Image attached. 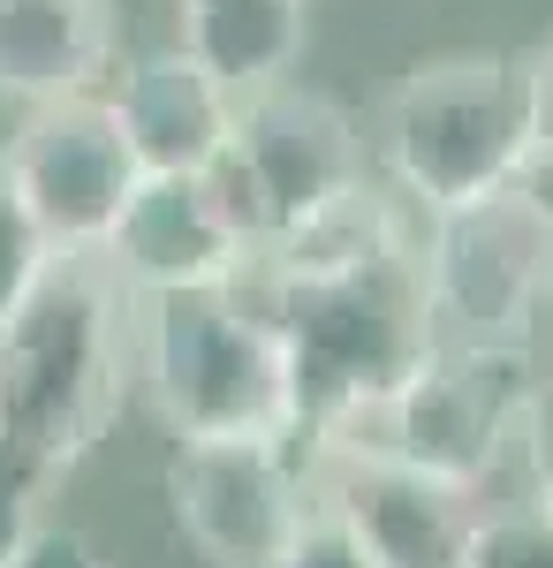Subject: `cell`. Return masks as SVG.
<instances>
[{"mask_svg":"<svg viewBox=\"0 0 553 568\" xmlns=\"http://www.w3.org/2000/svg\"><path fill=\"white\" fill-rule=\"evenodd\" d=\"M228 288L281 342L296 439H319L341 417L386 402V387L432 349L418 227L402 213V197H386L372 182L289 220L265 251H251L228 273Z\"/></svg>","mask_w":553,"mask_h":568,"instance_id":"1","label":"cell"},{"mask_svg":"<svg viewBox=\"0 0 553 568\" xmlns=\"http://www.w3.org/2000/svg\"><path fill=\"white\" fill-rule=\"evenodd\" d=\"M137 372V288L107 251H53L0 311V439L31 447L61 478L107 439Z\"/></svg>","mask_w":553,"mask_h":568,"instance_id":"2","label":"cell"},{"mask_svg":"<svg viewBox=\"0 0 553 568\" xmlns=\"http://www.w3.org/2000/svg\"><path fill=\"white\" fill-rule=\"evenodd\" d=\"M539 144V53H440L386 91L380 152L394 197L440 213L515 182Z\"/></svg>","mask_w":553,"mask_h":568,"instance_id":"3","label":"cell"},{"mask_svg":"<svg viewBox=\"0 0 553 568\" xmlns=\"http://www.w3.org/2000/svg\"><path fill=\"white\" fill-rule=\"evenodd\" d=\"M137 372L174 439H289V364L228 281L137 296Z\"/></svg>","mask_w":553,"mask_h":568,"instance_id":"4","label":"cell"},{"mask_svg":"<svg viewBox=\"0 0 553 568\" xmlns=\"http://www.w3.org/2000/svg\"><path fill=\"white\" fill-rule=\"evenodd\" d=\"M539 387L531 342H455L432 334V349L386 387V402L341 417L334 433H319V455H402L418 470H440L455 485H477L509 463L523 409Z\"/></svg>","mask_w":553,"mask_h":568,"instance_id":"5","label":"cell"},{"mask_svg":"<svg viewBox=\"0 0 553 568\" xmlns=\"http://www.w3.org/2000/svg\"><path fill=\"white\" fill-rule=\"evenodd\" d=\"M418 251H425L432 334L531 342V326L553 304V205L523 175L425 213Z\"/></svg>","mask_w":553,"mask_h":568,"instance_id":"6","label":"cell"},{"mask_svg":"<svg viewBox=\"0 0 553 568\" xmlns=\"http://www.w3.org/2000/svg\"><path fill=\"white\" fill-rule=\"evenodd\" d=\"M0 168L16 182L23 213L39 220L46 251H99L114 213H122V197L144 175L122 136L114 99H99V91L39 99L23 114V130L0 144Z\"/></svg>","mask_w":553,"mask_h":568,"instance_id":"7","label":"cell"},{"mask_svg":"<svg viewBox=\"0 0 553 568\" xmlns=\"http://www.w3.org/2000/svg\"><path fill=\"white\" fill-rule=\"evenodd\" d=\"M303 500L311 478L289 439H174L168 455V508L213 568H273Z\"/></svg>","mask_w":553,"mask_h":568,"instance_id":"8","label":"cell"},{"mask_svg":"<svg viewBox=\"0 0 553 568\" xmlns=\"http://www.w3.org/2000/svg\"><path fill=\"white\" fill-rule=\"evenodd\" d=\"M311 493L364 538L380 568H470V538L485 524L477 485L418 470L402 455H319Z\"/></svg>","mask_w":553,"mask_h":568,"instance_id":"9","label":"cell"},{"mask_svg":"<svg viewBox=\"0 0 553 568\" xmlns=\"http://www.w3.org/2000/svg\"><path fill=\"white\" fill-rule=\"evenodd\" d=\"M235 160L251 168L258 197L273 213V235L289 220L334 205L341 190L364 182V136L349 122V106L326 91L296 84V77H273L258 91H235Z\"/></svg>","mask_w":553,"mask_h":568,"instance_id":"10","label":"cell"},{"mask_svg":"<svg viewBox=\"0 0 553 568\" xmlns=\"http://www.w3.org/2000/svg\"><path fill=\"white\" fill-rule=\"evenodd\" d=\"M99 251H107V265L137 296L213 288V281H228L235 265L251 258L243 235L220 220L205 175H137V190L122 197V213H114Z\"/></svg>","mask_w":553,"mask_h":568,"instance_id":"11","label":"cell"},{"mask_svg":"<svg viewBox=\"0 0 553 568\" xmlns=\"http://www.w3.org/2000/svg\"><path fill=\"white\" fill-rule=\"evenodd\" d=\"M114 114H122V136L144 175H198L235 136V91L220 84L205 61L168 45V53H144L122 77Z\"/></svg>","mask_w":553,"mask_h":568,"instance_id":"12","label":"cell"},{"mask_svg":"<svg viewBox=\"0 0 553 568\" xmlns=\"http://www.w3.org/2000/svg\"><path fill=\"white\" fill-rule=\"evenodd\" d=\"M114 69V0H0V91L39 106L99 91Z\"/></svg>","mask_w":553,"mask_h":568,"instance_id":"13","label":"cell"},{"mask_svg":"<svg viewBox=\"0 0 553 568\" xmlns=\"http://www.w3.org/2000/svg\"><path fill=\"white\" fill-rule=\"evenodd\" d=\"M311 0H174L182 53L205 61L228 91H258L289 77L311 39Z\"/></svg>","mask_w":553,"mask_h":568,"instance_id":"14","label":"cell"},{"mask_svg":"<svg viewBox=\"0 0 553 568\" xmlns=\"http://www.w3.org/2000/svg\"><path fill=\"white\" fill-rule=\"evenodd\" d=\"M61 485L53 463H39L31 447H16V439H0V568L23 554V538L46 524V493Z\"/></svg>","mask_w":553,"mask_h":568,"instance_id":"15","label":"cell"},{"mask_svg":"<svg viewBox=\"0 0 553 568\" xmlns=\"http://www.w3.org/2000/svg\"><path fill=\"white\" fill-rule=\"evenodd\" d=\"M470 568H553V508H485L470 538Z\"/></svg>","mask_w":553,"mask_h":568,"instance_id":"16","label":"cell"},{"mask_svg":"<svg viewBox=\"0 0 553 568\" xmlns=\"http://www.w3.org/2000/svg\"><path fill=\"white\" fill-rule=\"evenodd\" d=\"M273 568H380L372 554H364V538L341 524L334 508L311 493L303 500V516H296V530H289V546L273 554Z\"/></svg>","mask_w":553,"mask_h":568,"instance_id":"17","label":"cell"},{"mask_svg":"<svg viewBox=\"0 0 553 568\" xmlns=\"http://www.w3.org/2000/svg\"><path fill=\"white\" fill-rule=\"evenodd\" d=\"M46 235H39V220L23 213V197H16V182H8V168H0V311L16 304L31 281L46 273Z\"/></svg>","mask_w":553,"mask_h":568,"instance_id":"18","label":"cell"},{"mask_svg":"<svg viewBox=\"0 0 553 568\" xmlns=\"http://www.w3.org/2000/svg\"><path fill=\"white\" fill-rule=\"evenodd\" d=\"M515 447H523V470H531V500H539V508H553V379H539V387H531V409H523Z\"/></svg>","mask_w":553,"mask_h":568,"instance_id":"19","label":"cell"},{"mask_svg":"<svg viewBox=\"0 0 553 568\" xmlns=\"http://www.w3.org/2000/svg\"><path fill=\"white\" fill-rule=\"evenodd\" d=\"M8 568H99V546H91L84 530H69V524H39Z\"/></svg>","mask_w":553,"mask_h":568,"instance_id":"20","label":"cell"},{"mask_svg":"<svg viewBox=\"0 0 553 568\" xmlns=\"http://www.w3.org/2000/svg\"><path fill=\"white\" fill-rule=\"evenodd\" d=\"M523 182L553 205V53H539V144L523 160Z\"/></svg>","mask_w":553,"mask_h":568,"instance_id":"21","label":"cell"}]
</instances>
